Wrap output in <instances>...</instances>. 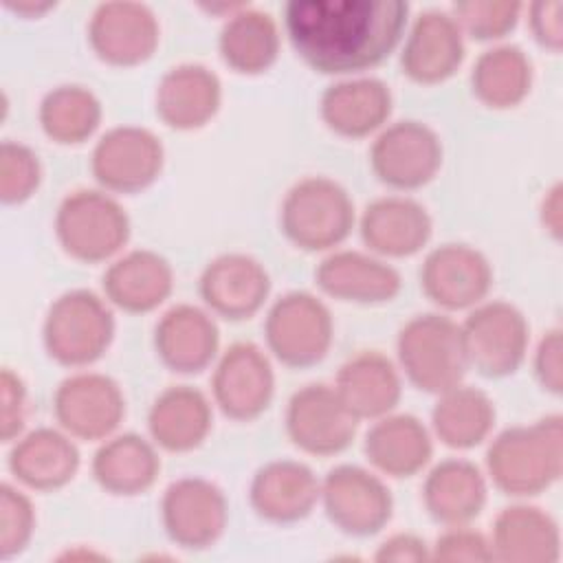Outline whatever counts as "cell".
<instances>
[{"mask_svg": "<svg viewBox=\"0 0 563 563\" xmlns=\"http://www.w3.org/2000/svg\"><path fill=\"white\" fill-rule=\"evenodd\" d=\"M407 15L402 0H292L284 26L310 68L352 75L378 66L398 46Z\"/></svg>", "mask_w": 563, "mask_h": 563, "instance_id": "cell-1", "label": "cell"}, {"mask_svg": "<svg viewBox=\"0 0 563 563\" xmlns=\"http://www.w3.org/2000/svg\"><path fill=\"white\" fill-rule=\"evenodd\" d=\"M486 468L506 495L528 497L550 488L563 471V418L554 413L504 429L486 451Z\"/></svg>", "mask_w": 563, "mask_h": 563, "instance_id": "cell-2", "label": "cell"}, {"mask_svg": "<svg viewBox=\"0 0 563 563\" xmlns=\"http://www.w3.org/2000/svg\"><path fill=\"white\" fill-rule=\"evenodd\" d=\"M396 350L407 378L429 394L460 385L468 369L462 328L440 312L411 317L398 332Z\"/></svg>", "mask_w": 563, "mask_h": 563, "instance_id": "cell-3", "label": "cell"}, {"mask_svg": "<svg viewBox=\"0 0 563 563\" xmlns=\"http://www.w3.org/2000/svg\"><path fill=\"white\" fill-rule=\"evenodd\" d=\"M284 235L303 251L339 246L354 227V202L343 185L325 176L297 180L279 209Z\"/></svg>", "mask_w": 563, "mask_h": 563, "instance_id": "cell-4", "label": "cell"}, {"mask_svg": "<svg viewBox=\"0 0 563 563\" xmlns=\"http://www.w3.org/2000/svg\"><path fill=\"white\" fill-rule=\"evenodd\" d=\"M114 336L110 306L86 288L59 295L46 310L42 339L59 365L84 367L106 354Z\"/></svg>", "mask_w": 563, "mask_h": 563, "instance_id": "cell-5", "label": "cell"}, {"mask_svg": "<svg viewBox=\"0 0 563 563\" xmlns=\"http://www.w3.org/2000/svg\"><path fill=\"white\" fill-rule=\"evenodd\" d=\"M55 235L70 257L88 264L106 262L125 246L130 218L110 194L77 189L57 207Z\"/></svg>", "mask_w": 563, "mask_h": 563, "instance_id": "cell-6", "label": "cell"}, {"mask_svg": "<svg viewBox=\"0 0 563 563\" xmlns=\"http://www.w3.org/2000/svg\"><path fill=\"white\" fill-rule=\"evenodd\" d=\"M268 350L288 367L319 363L334 339L328 306L306 290H290L273 301L264 321Z\"/></svg>", "mask_w": 563, "mask_h": 563, "instance_id": "cell-7", "label": "cell"}, {"mask_svg": "<svg viewBox=\"0 0 563 563\" xmlns=\"http://www.w3.org/2000/svg\"><path fill=\"white\" fill-rule=\"evenodd\" d=\"M460 328L468 367H475L482 376L501 378L523 363L530 330L517 306L501 299L479 301Z\"/></svg>", "mask_w": 563, "mask_h": 563, "instance_id": "cell-8", "label": "cell"}, {"mask_svg": "<svg viewBox=\"0 0 563 563\" xmlns=\"http://www.w3.org/2000/svg\"><path fill=\"white\" fill-rule=\"evenodd\" d=\"M319 501L328 519L345 534L369 537L387 526L394 497L387 484L372 471L339 464L321 479Z\"/></svg>", "mask_w": 563, "mask_h": 563, "instance_id": "cell-9", "label": "cell"}, {"mask_svg": "<svg viewBox=\"0 0 563 563\" xmlns=\"http://www.w3.org/2000/svg\"><path fill=\"white\" fill-rule=\"evenodd\" d=\"M369 165L380 183L400 191L418 189L435 178L442 165V141L427 123L396 121L374 139Z\"/></svg>", "mask_w": 563, "mask_h": 563, "instance_id": "cell-10", "label": "cell"}, {"mask_svg": "<svg viewBox=\"0 0 563 563\" xmlns=\"http://www.w3.org/2000/svg\"><path fill=\"white\" fill-rule=\"evenodd\" d=\"M161 139L139 125H117L99 136L90 156V169L108 191L134 194L150 187L163 169Z\"/></svg>", "mask_w": 563, "mask_h": 563, "instance_id": "cell-11", "label": "cell"}, {"mask_svg": "<svg viewBox=\"0 0 563 563\" xmlns=\"http://www.w3.org/2000/svg\"><path fill=\"white\" fill-rule=\"evenodd\" d=\"M358 429V418L343 405L334 385L310 383L297 389L286 407V433L295 446L312 455L345 451Z\"/></svg>", "mask_w": 563, "mask_h": 563, "instance_id": "cell-12", "label": "cell"}, {"mask_svg": "<svg viewBox=\"0 0 563 563\" xmlns=\"http://www.w3.org/2000/svg\"><path fill=\"white\" fill-rule=\"evenodd\" d=\"M53 413L59 427L73 438L106 440L119 429L125 416V398L110 376L77 372L57 385Z\"/></svg>", "mask_w": 563, "mask_h": 563, "instance_id": "cell-13", "label": "cell"}, {"mask_svg": "<svg viewBox=\"0 0 563 563\" xmlns=\"http://www.w3.org/2000/svg\"><path fill=\"white\" fill-rule=\"evenodd\" d=\"M161 519L167 537L176 545L205 550L213 545L227 528V497L205 477H180L163 493Z\"/></svg>", "mask_w": 563, "mask_h": 563, "instance_id": "cell-14", "label": "cell"}, {"mask_svg": "<svg viewBox=\"0 0 563 563\" xmlns=\"http://www.w3.org/2000/svg\"><path fill=\"white\" fill-rule=\"evenodd\" d=\"M213 400L233 420H253L273 400L275 374L264 350L251 341L229 345L211 376Z\"/></svg>", "mask_w": 563, "mask_h": 563, "instance_id": "cell-15", "label": "cell"}, {"mask_svg": "<svg viewBox=\"0 0 563 563\" xmlns=\"http://www.w3.org/2000/svg\"><path fill=\"white\" fill-rule=\"evenodd\" d=\"M493 284L490 262L482 251L462 242H446L427 253L420 268L424 295L444 310L473 308Z\"/></svg>", "mask_w": 563, "mask_h": 563, "instance_id": "cell-16", "label": "cell"}, {"mask_svg": "<svg viewBox=\"0 0 563 563\" xmlns=\"http://www.w3.org/2000/svg\"><path fill=\"white\" fill-rule=\"evenodd\" d=\"M161 40L154 11L141 2H101L88 22V42L95 55L112 66L147 62Z\"/></svg>", "mask_w": 563, "mask_h": 563, "instance_id": "cell-17", "label": "cell"}, {"mask_svg": "<svg viewBox=\"0 0 563 563\" xmlns=\"http://www.w3.org/2000/svg\"><path fill=\"white\" fill-rule=\"evenodd\" d=\"M198 286L211 312L238 321L253 317L264 306L271 277L260 260L246 253H224L205 266Z\"/></svg>", "mask_w": 563, "mask_h": 563, "instance_id": "cell-18", "label": "cell"}, {"mask_svg": "<svg viewBox=\"0 0 563 563\" xmlns=\"http://www.w3.org/2000/svg\"><path fill=\"white\" fill-rule=\"evenodd\" d=\"M464 59V33L451 13L422 11L405 40L402 73L418 84H440L449 79Z\"/></svg>", "mask_w": 563, "mask_h": 563, "instance_id": "cell-19", "label": "cell"}, {"mask_svg": "<svg viewBox=\"0 0 563 563\" xmlns=\"http://www.w3.org/2000/svg\"><path fill=\"white\" fill-rule=\"evenodd\" d=\"M321 495V482L312 468L297 460L266 462L251 479L253 510L273 523H290L308 517Z\"/></svg>", "mask_w": 563, "mask_h": 563, "instance_id": "cell-20", "label": "cell"}, {"mask_svg": "<svg viewBox=\"0 0 563 563\" xmlns=\"http://www.w3.org/2000/svg\"><path fill=\"white\" fill-rule=\"evenodd\" d=\"M220 330L213 317L191 303H176L163 312L154 328L158 358L174 372L196 374L218 354Z\"/></svg>", "mask_w": 563, "mask_h": 563, "instance_id": "cell-21", "label": "cell"}, {"mask_svg": "<svg viewBox=\"0 0 563 563\" xmlns=\"http://www.w3.org/2000/svg\"><path fill=\"white\" fill-rule=\"evenodd\" d=\"M361 238L378 255L409 257L431 238L429 211L407 196H383L361 213Z\"/></svg>", "mask_w": 563, "mask_h": 563, "instance_id": "cell-22", "label": "cell"}, {"mask_svg": "<svg viewBox=\"0 0 563 563\" xmlns=\"http://www.w3.org/2000/svg\"><path fill=\"white\" fill-rule=\"evenodd\" d=\"M314 279L325 295L354 303L391 301L402 286L400 273L391 264L358 251L330 253L317 266Z\"/></svg>", "mask_w": 563, "mask_h": 563, "instance_id": "cell-23", "label": "cell"}, {"mask_svg": "<svg viewBox=\"0 0 563 563\" xmlns=\"http://www.w3.org/2000/svg\"><path fill=\"white\" fill-rule=\"evenodd\" d=\"M222 101V84L202 64L169 68L156 86V114L174 130H198L207 125Z\"/></svg>", "mask_w": 563, "mask_h": 563, "instance_id": "cell-24", "label": "cell"}, {"mask_svg": "<svg viewBox=\"0 0 563 563\" xmlns=\"http://www.w3.org/2000/svg\"><path fill=\"white\" fill-rule=\"evenodd\" d=\"M391 90L376 77L341 79L321 95V119L325 125L350 139L380 130L391 114Z\"/></svg>", "mask_w": 563, "mask_h": 563, "instance_id": "cell-25", "label": "cell"}, {"mask_svg": "<svg viewBox=\"0 0 563 563\" xmlns=\"http://www.w3.org/2000/svg\"><path fill=\"white\" fill-rule=\"evenodd\" d=\"M79 462L73 435L53 427H40L20 435L9 453L11 473L35 490L66 486L75 477Z\"/></svg>", "mask_w": 563, "mask_h": 563, "instance_id": "cell-26", "label": "cell"}, {"mask_svg": "<svg viewBox=\"0 0 563 563\" xmlns=\"http://www.w3.org/2000/svg\"><path fill=\"white\" fill-rule=\"evenodd\" d=\"M174 288L172 264L150 249H134L117 257L103 275V292L125 312L158 308Z\"/></svg>", "mask_w": 563, "mask_h": 563, "instance_id": "cell-27", "label": "cell"}, {"mask_svg": "<svg viewBox=\"0 0 563 563\" xmlns=\"http://www.w3.org/2000/svg\"><path fill=\"white\" fill-rule=\"evenodd\" d=\"M334 389L358 420H376L394 411L402 385L396 365L385 354L361 350L339 367Z\"/></svg>", "mask_w": 563, "mask_h": 563, "instance_id": "cell-28", "label": "cell"}, {"mask_svg": "<svg viewBox=\"0 0 563 563\" xmlns=\"http://www.w3.org/2000/svg\"><path fill=\"white\" fill-rule=\"evenodd\" d=\"M488 541L493 559L510 563H554L561 554L556 521L545 510L528 504L501 508Z\"/></svg>", "mask_w": 563, "mask_h": 563, "instance_id": "cell-29", "label": "cell"}, {"mask_svg": "<svg viewBox=\"0 0 563 563\" xmlns=\"http://www.w3.org/2000/svg\"><path fill=\"white\" fill-rule=\"evenodd\" d=\"M211 420V402L200 389L172 385L154 398L147 413V429L161 449L185 453L205 442Z\"/></svg>", "mask_w": 563, "mask_h": 563, "instance_id": "cell-30", "label": "cell"}, {"mask_svg": "<svg viewBox=\"0 0 563 563\" xmlns=\"http://www.w3.org/2000/svg\"><path fill=\"white\" fill-rule=\"evenodd\" d=\"M422 501L429 515L444 526L468 523L486 504V477L468 460H442L424 479Z\"/></svg>", "mask_w": 563, "mask_h": 563, "instance_id": "cell-31", "label": "cell"}, {"mask_svg": "<svg viewBox=\"0 0 563 563\" xmlns=\"http://www.w3.org/2000/svg\"><path fill=\"white\" fill-rule=\"evenodd\" d=\"M433 453L427 427L411 413L376 418L365 435L367 460L385 475L411 477L422 471Z\"/></svg>", "mask_w": 563, "mask_h": 563, "instance_id": "cell-32", "label": "cell"}, {"mask_svg": "<svg viewBox=\"0 0 563 563\" xmlns=\"http://www.w3.org/2000/svg\"><path fill=\"white\" fill-rule=\"evenodd\" d=\"M161 471L156 446L139 433H119L103 440L92 455L97 484L112 495H139L147 490Z\"/></svg>", "mask_w": 563, "mask_h": 563, "instance_id": "cell-33", "label": "cell"}, {"mask_svg": "<svg viewBox=\"0 0 563 563\" xmlns=\"http://www.w3.org/2000/svg\"><path fill=\"white\" fill-rule=\"evenodd\" d=\"M279 42V29L271 13L238 7L220 31L218 48L229 68L242 75H257L275 64Z\"/></svg>", "mask_w": 563, "mask_h": 563, "instance_id": "cell-34", "label": "cell"}, {"mask_svg": "<svg viewBox=\"0 0 563 563\" xmlns=\"http://www.w3.org/2000/svg\"><path fill=\"white\" fill-rule=\"evenodd\" d=\"M431 422L446 446L473 449L488 438L495 424V405L482 389L460 383L438 394Z\"/></svg>", "mask_w": 563, "mask_h": 563, "instance_id": "cell-35", "label": "cell"}, {"mask_svg": "<svg viewBox=\"0 0 563 563\" xmlns=\"http://www.w3.org/2000/svg\"><path fill=\"white\" fill-rule=\"evenodd\" d=\"M473 95L488 108L506 110L519 106L532 86V62L515 44L484 51L471 73Z\"/></svg>", "mask_w": 563, "mask_h": 563, "instance_id": "cell-36", "label": "cell"}, {"mask_svg": "<svg viewBox=\"0 0 563 563\" xmlns=\"http://www.w3.org/2000/svg\"><path fill=\"white\" fill-rule=\"evenodd\" d=\"M40 125L59 145H77L92 136L101 123V101L79 84H62L48 90L40 103Z\"/></svg>", "mask_w": 563, "mask_h": 563, "instance_id": "cell-37", "label": "cell"}, {"mask_svg": "<svg viewBox=\"0 0 563 563\" xmlns=\"http://www.w3.org/2000/svg\"><path fill=\"white\" fill-rule=\"evenodd\" d=\"M451 15L471 37L488 42L506 37L519 22L521 4L510 0H464L451 7Z\"/></svg>", "mask_w": 563, "mask_h": 563, "instance_id": "cell-38", "label": "cell"}, {"mask_svg": "<svg viewBox=\"0 0 563 563\" xmlns=\"http://www.w3.org/2000/svg\"><path fill=\"white\" fill-rule=\"evenodd\" d=\"M42 183L40 156L20 141L0 145V198L4 205L29 200Z\"/></svg>", "mask_w": 563, "mask_h": 563, "instance_id": "cell-39", "label": "cell"}, {"mask_svg": "<svg viewBox=\"0 0 563 563\" xmlns=\"http://www.w3.org/2000/svg\"><path fill=\"white\" fill-rule=\"evenodd\" d=\"M35 530V508L26 493L4 482L0 486V554L11 559L20 554Z\"/></svg>", "mask_w": 563, "mask_h": 563, "instance_id": "cell-40", "label": "cell"}, {"mask_svg": "<svg viewBox=\"0 0 563 563\" xmlns=\"http://www.w3.org/2000/svg\"><path fill=\"white\" fill-rule=\"evenodd\" d=\"M431 559L435 561H493L490 541L468 528L462 526H446V530L435 539L431 545Z\"/></svg>", "mask_w": 563, "mask_h": 563, "instance_id": "cell-41", "label": "cell"}, {"mask_svg": "<svg viewBox=\"0 0 563 563\" xmlns=\"http://www.w3.org/2000/svg\"><path fill=\"white\" fill-rule=\"evenodd\" d=\"M26 420V385L11 367L0 372V438L13 442L22 435Z\"/></svg>", "mask_w": 563, "mask_h": 563, "instance_id": "cell-42", "label": "cell"}, {"mask_svg": "<svg viewBox=\"0 0 563 563\" xmlns=\"http://www.w3.org/2000/svg\"><path fill=\"white\" fill-rule=\"evenodd\" d=\"M563 341L561 330L552 328L548 330L537 350H534V376L541 383V387L550 394H561L563 389Z\"/></svg>", "mask_w": 563, "mask_h": 563, "instance_id": "cell-43", "label": "cell"}, {"mask_svg": "<svg viewBox=\"0 0 563 563\" xmlns=\"http://www.w3.org/2000/svg\"><path fill=\"white\" fill-rule=\"evenodd\" d=\"M563 4L559 0H539L528 7V24L534 40L550 48L559 51L563 44V20H561Z\"/></svg>", "mask_w": 563, "mask_h": 563, "instance_id": "cell-44", "label": "cell"}, {"mask_svg": "<svg viewBox=\"0 0 563 563\" xmlns=\"http://www.w3.org/2000/svg\"><path fill=\"white\" fill-rule=\"evenodd\" d=\"M374 559L383 561V563H387V561H398V563H402V561H427V559H431V548L418 534L396 532L378 545Z\"/></svg>", "mask_w": 563, "mask_h": 563, "instance_id": "cell-45", "label": "cell"}, {"mask_svg": "<svg viewBox=\"0 0 563 563\" xmlns=\"http://www.w3.org/2000/svg\"><path fill=\"white\" fill-rule=\"evenodd\" d=\"M541 222L554 238L561 235V185H554L545 194L541 205Z\"/></svg>", "mask_w": 563, "mask_h": 563, "instance_id": "cell-46", "label": "cell"}]
</instances>
